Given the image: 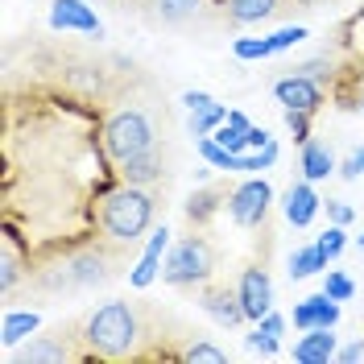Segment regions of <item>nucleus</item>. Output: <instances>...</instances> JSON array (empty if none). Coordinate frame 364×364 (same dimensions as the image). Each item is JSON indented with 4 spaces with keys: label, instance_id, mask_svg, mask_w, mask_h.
Returning <instances> with one entry per match:
<instances>
[{
    "label": "nucleus",
    "instance_id": "nucleus-13",
    "mask_svg": "<svg viewBox=\"0 0 364 364\" xmlns=\"http://www.w3.org/2000/svg\"><path fill=\"white\" fill-rule=\"evenodd\" d=\"M273 95L286 104V108H302V112H315L323 104V91H318V79H306V75H290V79H277L273 83Z\"/></svg>",
    "mask_w": 364,
    "mask_h": 364
},
{
    "label": "nucleus",
    "instance_id": "nucleus-26",
    "mask_svg": "<svg viewBox=\"0 0 364 364\" xmlns=\"http://www.w3.org/2000/svg\"><path fill=\"white\" fill-rule=\"evenodd\" d=\"M315 245L327 252V261H336V257L343 252V245H348V236H343V224H331V228H327V232H323V236L315 240Z\"/></svg>",
    "mask_w": 364,
    "mask_h": 364
},
{
    "label": "nucleus",
    "instance_id": "nucleus-1",
    "mask_svg": "<svg viewBox=\"0 0 364 364\" xmlns=\"http://www.w3.org/2000/svg\"><path fill=\"white\" fill-rule=\"evenodd\" d=\"M141 315L133 302H104L100 311H91L83 323V343L87 352L104 356V360H124L133 356L141 343Z\"/></svg>",
    "mask_w": 364,
    "mask_h": 364
},
{
    "label": "nucleus",
    "instance_id": "nucleus-9",
    "mask_svg": "<svg viewBox=\"0 0 364 364\" xmlns=\"http://www.w3.org/2000/svg\"><path fill=\"white\" fill-rule=\"evenodd\" d=\"M211 9V0H149V13L161 25H203Z\"/></svg>",
    "mask_w": 364,
    "mask_h": 364
},
{
    "label": "nucleus",
    "instance_id": "nucleus-23",
    "mask_svg": "<svg viewBox=\"0 0 364 364\" xmlns=\"http://www.w3.org/2000/svg\"><path fill=\"white\" fill-rule=\"evenodd\" d=\"M182 360H191V364H224L228 352L224 348H215V343H207V340H195V343L182 348Z\"/></svg>",
    "mask_w": 364,
    "mask_h": 364
},
{
    "label": "nucleus",
    "instance_id": "nucleus-19",
    "mask_svg": "<svg viewBox=\"0 0 364 364\" xmlns=\"http://www.w3.org/2000/svg\"><path fill=\"white\" fill-rule=\"evenodd\" d=\"M336 170V158L323 141H302V178L311 182H323L327 174Z\"/></svg>",
    "mask_w": 364,
    "mask_h": 364
},
{
    "label": "nucleus",
    "instance_id": "nucleus-28",
    "mask_svg": "<svg viewBox=\"0 0 364 364\" xmlns=\"http://www.w3.org/2000/svg\"><path fill=\"white\" fill-rule=\"evenodd\" d=\"M245 343H249V352H261V356H277V336H269L261 323H257V331H252Z\"/></svg>",
    "mask_w": 364,
    "mask_h": 364
},
{
    "label": "nucleus",
    "instance_id": "nucleus-27",
    "mask_svg": "<svg viewBox=\"0 0 364 364\" xmlns=\"http://www.w3.org/2000/svg\"><path fill=\"white\" fill-rule=\"evenodd\" d=\"M323 290L336 298V302H348V298L356 294V286H352V277H348V273H327V286H323Z\"/></svg>",
    "mask_w": 364,
    "mask_h": 364
},
{
    "label": "nucleus",
    "instance_id": "nucleus-4",
    "mask_svg": "<svg viewBox=\"0 0 364 364\" xmlns=\"http://www.w3.org/2000/svg\"><path fill=\"white\" fill-rule=\"evenodd\" d=\"M149 149H158V133H154L149 116L141 108H120V112L108 116V124H104V154L116 166L136 158V154H149Z\"/></svg>",
    "mask_w": 364,
    "mask_h": 364
},
{
    "label": "nucleus",
    "instance_id": "nucleus-24",
    "mask_svg": "<svg viewBox=\"0 0 364 364\" xmlns=\"http://www.w3.org/2000/svg\"><path fill=\"white\" fill-rule=\"evenodd\" d=\"M228 120V112L220 108V104H211V108H199V112H191V133L195 136H207L211 129H220Z\"/></svg>",
    "mask_w": 364,
    "mask_h": 364
},
{
    "label": "nucleus",
    "instance_id": "nucleus-15",
    "mask_svg": "<svg viewBox=\"0 0 364 364\" xmlns=\"http://www.w3.org/2000/svg\"><path fill=\"white\" fill-rule=\"evenodd\" d=\"M336 352H340V348H336L331 327H311V331H302V340L294 343V360L298 364H327Z\"/></svg>",
    "mask_w": 364,
    "mask_h": 364
},
{
    "label": "nucleus",
    "instance_id": "nucleus-16",
    "mask_svg": "<svg viewBox=\"0 0 364 364\" xmlns=\"http://www.w3.org/2000/svg\"><path fill=\"white\" fill-rule=\"evenodd\" d=\"M116 170H120V178L133 182V186H149V182L161 178V158H158V149H149V154H136V158L120 161Z\"/></svg>",
    "mask_w": 364,
    "mask_h": 364
},
{
    "label": "nucleus",
    "instance_id": "nucleus-7",
    "mask_svg": "<svg viewBox=\"0 0 364 364\" xmlns=\"http://www.w3.org/2000/svg\"><path fill=\"white\" fill-rule=\"evenodd\" d=\"M13 360L17 364H63V360H79V348L70 340V331H50V336H38V340H29L25 348L13 352Z\"/></svg>",
    "mask_w": 364,
    "mask_h": 364
},
{
    "label": "nucleus",
    "instance_id": "nucleus-29",
    "mask_svg": "<svg viewBox=\"0 0 364 364\" xmlns=\"http://www.w3.org/2000/svg\"><path fill=\"white\" fill-rule=\"evenodd\" d=\"M286 124H290L294 141H311V112H302V108H286Z\"/></svg>",
    "mask_w": 364,
    "mask_h": 364
},
{
    "label": "nucleus",
    "instance_id": "nucleus-32",
    "mask_svg": "<svg viewBox=\"0 0 364 364\" xmlns=\"http://www.w3.org/2000/svg\"><path fill=\"white\" fill-rule=\"evenodd\" d=\"M17 277H21V269H17V257H13V249H4V269H0V286H4V294L17 286Z\"/></svg>",
    "mask_w": 364,
    "mask_h": 364
},
{
    "label": "nucleus",
    "instance_id": "nucleus-18",
    "mask_svg": "<svg viewBox=\"0 0 364 364\" xmlns=\"http://www.w3.org/2000/svg\"><path fill=\"white\" fill-rule=\"evenodd\" d=\"M161 249H166V228H158V232H154V240H149V249H145V257H141V265L129 273V282H133L136 290L154 286V277L161 273L158 269V265H161Z\"/></svg>",
    "mask_w": 364,
    "mask_h": 364
},
{
    "label": "nucleus",
    "instance_id": "nucleus-34",
    "mask_svg": "<svg viewBox=\"0 0 364 364\" xmlns=\"http://www.w3.org/2000/svg\"><path fill=\"white\" fill-rule=\"evenodd\" d=\"M182 104H186V112H199V108H211L215 100H211L207 91H186V95H182Z\"/></svg>",
    "mask_w": 364,
    "mask_h": 364
},
{
    "label": "nucleus",
    "instance_id": "nucleus-8",
    "mask_svg": "<svg viewBox=\"0 0 364 364\" xmlns=\"http://www.w3.org/2000/svg\"><path fill=\"white\" fill-rule=\"evenodd\" d=\"M199 306H203L220 327H236V323L249 318L245 315V302H240V290H228V286H215V282H203V290H199Z\"/></svg>",
    "mask_w": 364,
    "mask_h": 364
},
{
    "label": "nucleus",
    "instance_id": "nucleus-25",
    "mask_svg": "<svg viewBox=\"0 0 364 364\" xmlns=\"http://www.w3.org/2000/svg\"><path fill=\"white\" fill-rule=\"evenodd\" d=\"M232 54L245 58V63H249V58H269L273 42L269 38H236V42H232Z\"/></svg>",
    "mask_w": 364,
    "mask_h": 364
},
{
    "label": "nucleus",
    "instance_id": "nucleus-22",
    "mask_svg": "<svg viewBox=\"0 0 364 364\" xmlns=\"http://www.w3.org/2000/svg\"><path fill=\"white\" fill-rule=\"evenodd\" d=\"M33 331H38V315L33 311H9L4 315V327H0V340H4V348H17Z\"/></svg>",
    "mask_w": 364,
    "mask_h": 364
},
{
    "label": "nucleus",
    "instance_id": "nucleus-20",
    "mask_svg": "<svg viewBox=\"0 0 364 364\" xmlns=\"http://www.w3.org/2000/svg\"><path fill=\"white\" fill-rule=\"evenodd\" d=\"M327 269V252L318 249V245H302V249H294V257H290V277L294 282H302V277H315V273Z\"/></svg>",
    "mask_w": 364,
    "mask_h": 364
},
{
    "label": "nucleus",
    "instance_id": "nucleus-35",
    "mask_svg": "<svg viewBox=\"0 0 364 364\" xmlns=\"http://www.w3.org/2000/svg\"><path fill=\"white\" fill-rule=\"evenodd\" d=\"M327 215H331V224H352V207H348V203H336V199L327 203Z\"/></svg>",
    "mask_w": 364,
    "mask_h": 364
},
{
    "label": "nucleus",
    "instance_id": "nucleus-17",
    "mask_svg": "<svg viewBox=\"0 0 364 364\" xmlns=\"http://www.w3.org/2000/svg\"><path fill=\"white\" fill-rule=\"evenodd\" d=\"M282 9V0H224V13L232 25H252V21H265Z\"/></svg>",
    "mask_w": 364,
    "mask_h": 364
},
{
    "label": "nucleus",
    "instance_id": "nucleus-33",
    "mask_svg": "<svg viewBox=\"0 0 364 364\" xmlns=\"http://www.w3.org/2000/svg\"><path fill=\"white\" fill-rule=\"evenodd\" d=\"M340 174H343V178H360V174H364V145L340 166Z\"/></svg>",
    "mask_w": 364,
    "mask_h": 364
},
{
    "label": "nucleus",
    "instance_id": "nucleus-5",
    "mask_svg": "<svg viewBox=\"0 0 364 364\" xmlns=\"http://www.w3.org/2000/svg\"><path fill=\"white\" fill-rule=\"evenodd\" d=\"M215 269V249H211V240L207 236H182L174 249L166 252V261H161V282L166 286H203L207 277Z\"/></svg>",
    "mask_w": 364,
    "mask_h": 364
},
{
    "label": "nucleus",
    "instance_id": "nucleus-31",
    "mask_svg": "<svg viewBox=\"0 0 364 364\" xmlns=\"http://www.w3.org/2000/svg\"><path fill=\"white\" fill-rule=\"evenodd\" d=\"M294 75H306V79H331V58H311V63L294 67Z\"/></svg>",
    "mask_w": 364,
    "mask_h": 364
},
{
    "label": "nucleus",
    "instance_id": "nucleus-3",
    "mask_svg": "<svg viewBox=\"0 0 364 364\" xmlns=\"http://www.w3.org/2000/svg\"><path fill=\"white\" fill-rule=\"evenodd\" d=\"M120 249L124 245H95V249H83L67 257L63 265H54V269H46L38 282H42L46 290H87V286H104L108 277H116L120 269Z\"/></svg>",
    "mask_w": 364,
    "mask_h": 364
},
{
    "label": "nucleus",
    "instance_id": "nucleus-10",
    "mask_svg": "<svg viewBox=\"0 0 364 364\" xmlns=\"http://www.w3.org/2000/svg\"><path fill=\"white\" fill-rule=\"evenodd\" d=\"M50 25L54 29H75V33H104V25H100V17L91 13V4H83V0H54L50 4Z\"/></svg>",
    "mask_w": 364,
    "mask_h": 364
},
{
    "label": "nucleus",
    "instance_id": "nucleus-12",
    "mask_svg": "<svg viewBox=\"0 0 364 364\" xmlns=\"http://www.w3.org/2000/svg\"><path fill=\"white\" fill-rule=\"evenodd\" d=\"M340 323V302L327 294H311V298H302L294 306V327L298 331H311V327H336Z\"/></svg>",
    "mask_w": 364,
    "mask_h": 364
},
{
    "label": "nucleus",
    "instance_id": "nucleus-11",
    "mask_svg": "<svg viewBox=\"0 0 364 364\" xmlns=\"http://www.w3.org/2000/svg\"><path fill=\"white\" fill-rule=\"evenodd\" d=\"M240 302H245V315L249 318H261L273 311V282L265 269H245L240 273Z\"/></svg>",
    "mask_w": 364,
    "mask_h": 364
},
{
    "label": "nucleus",
    "instance_id": "nucleus-36",
    "mask_svg": "<svg viewBox=\"0 0 364 364\" xmlns=\"http://www.w3.org/2000/svg\"><path fill=\"white\" fill-rule=\"evenodd\" d=\"M257 323H261V327H265L269 336H282V331H286V318L277 315V311H269V315H261Z\"/></svg>",
    "mask_w": 364,
    "mask_h": 364
},
{
    "label": "nucleus",
    "instance_id": "nucleus-39",
    "mask_svg": "<svg viewBox=\"0 0 364 364\" xmlns=\"http://www.w3.org/2000/svg\"><path fill=\"white\" fill-rule=\"evenodd\" d=\"M360 108H364V95H360Z\"/></svg>",
    "mask_w": 364,
    "mask_h": 364
},
{
    "label": "nucleus",
    "instance_id": "nucleus-2",
    "mask_svg": "<svg viewBox=\"0 0 364 364\" xmlns=\"http://www.w3.org/2000/svg\"><path fill=\"white\" fill-rule=\"evenodd\" d=\"M154 215H158V199L145 186L124 182V186H116V191L104 195V203H100V232L129 249V245H136L149 232Z\"/></svg>",
    "mask_w": 364,
    "mask_h": 364
},
{
    "label": "nucleus",
    "instance_id": "nucleus-40",
    "mask_svg": "<svg viewBox=\"0 0 364 364\" xmlns=\"http://www.w3.org/2000/svg\"><path fill=\"white\" fill-rule=\"evenodd\" d=\"M360 245H364V236H360Z\"/></svg>",
    "mask_w": 364,
    "mask_h": 364
},
{
    "label": "nucleus",
    "instance_id": "nucleus-21",
    "mask_svg": "<svg viewBox=\"0 0 364 364\" xmlns=\"http://www.w3.org/2000/svg\"><path fill=\"white\" fill-rule=\"evenodd\" d=\"M220 199H228L224 186H207V191H195V195H191V203H186V220H191V224H207V220L215 215Z\"/></svg>",
    "mask_w": 364,
    "mask_h": 364
},
{
    "label": "nucleus",
    "instance_id": "nucleus-6",
    "mask_svg": "<svg viewBox=\"0 0 364 364\" xmlns=\"http://www.w3.org/2000/svg\"><path fill=\"white\" fill-rule=\"evenodd\" d=\"M269 203H273V186L265 178H249L228 195V215H232V224H240V228H257L265 220Z\"/></svg>",
    "mask_w": 364,
    "mask_h": 364
},
{
    "label": "nucleus",
    "instance_id": "nucleus-37",
    "mask_svg": "<svg viewBox=\"0 0 364 364\" xmlns=\"http://www.w3.org/2000/svg\"><path fill=\"white\" fill-rule=\"evenodd\" d=\"M336 356H340V360H348V364H352V360H360V356H364V340H356V343H343V348L336 352Z\"/></svg>",
    "mask_w": 364,
    "mask_h": 364
},
{
    "label": "nucleus",
    "instance_id": "nucleus-30",
    "mask_svg": "<svg viewBox=\"0 0 364 364\" xmlns=\"http://www.w3.org/2000/svg\"><path fill=\"white\" fill-rule=\"evenodd\" d=\"M302 38H306V29H302V25H290V29H277V33L269 38V42H273V54H282V50H290V46H298Z\"/></svg>",
    "mask_w": 364,
    "mask_h": 364
},
{
    "label": "nucleus",
    "instance_id": "nucleus-14",
    "mask_svg": "<svg viewBox=\"0 0 364 364\" xmlns=\"http://www.w3.org/2000/svg\"><path fill=\"white\" fill-rule=\"evenodd\" d=\"M318 203H323V199L315 195L311 178L294 182V186L282 195V211H286V220H290L294 228H306V224H311V220L318 215Z\"/></svg>",
    "mask_w": 364,
    "mask_h": 364
},
{
    "label": "nucleus",
    "instance_id": "nucleus-38",
    "mask_svg": "<svg viewBox=\"0 0 364 364\" xmlns=\"http://www.w3.org/2000/svg\"><path fill=\"white\" fill-rule=\"evenodd\" d=\"M265 145H269V133L252 124V129H249V149H265Z\"/></svg>",
    "mask_w": 364,
    "mask_h": 364
}]
</instances>
